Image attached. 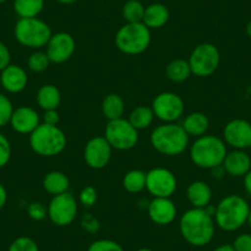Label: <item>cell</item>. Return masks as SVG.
<instances>
[{"instance_id": "7402d4cb", "label": "cell", "mask_w": 251, "mask_h": 251, "mask_svg": "<svg viewBox=\"0 0 251 251\" xmlns=\"http://www.w3.org/2000/svg\"><path fill=\"white\" fill-rule=\"evenodd\" d=\"M181 126H182V128L185 129L188 136L199 138V137L207 134V132H208L209 118L203 112H199V111L191 112L183 118Z\"/></svg>"}, {"instance_id": "52a82bcc", "label": "cell", "mask_w": 251, "mask_h": 251, "mask_svg": "<svg viewBox=\"0 0 251 251\" xmlns=\"http://www.w3.org/2000/svg\"><path fill=\"white\" fill-rule=\"evenodd\" d=\"M52 35L50 26L38 18L19 19L14 26L15 40L21 46L31 50L46 47Z\"/></svg>"}, {"instance_id": "bcb514c9", "label": "cell", "mask_w": 251, "mask_h": 251, "mask_svg": "<svg viewBox=\"0 0 251 251\" xmlns=\"http://www.w3.org/2000/svg\"><path fill=\"white\" fill-rule=\"evenodd\" d=\"M246 35H248V37L251 40V20L249 21L248 25H246Z\"/></svg>"}, {"instance_id": "8992f818", "label": "cell", "mask_w": 251, "mask_h": 251, "mask_svg": "<svg viewBox=\"0 0 251 251\" xmlns=\"http://www.w3.org/2000/svg\"><path fill=\"white\" fill-rule=\"evenodd\" d=\"M151 42V28L147 27L143 23H126L115 36L116 47L127 55L142 54L148 50Z\"/></svg>"}, {"instance_id": "277c9868", "label": "cell", "mask_w": 251, "mask_h": 251, "mask_svg": "<svg viewBox=\"0 0 251 251\" xmlns=\"http://www.w3.org/2000/svg\"><path fill=\"white\" fill-rule=\"evenodd\" d=\"M250 209L248 201L244 197L239 195H228L216 206L213 217L216 226L228 233L239 230L248 222Z\"/></svg>"}, {"instance_id": "ffe728a7", "label": "cell", "mask_w": 251, "mask_h": 251, "mask_svg": "<svg viewBox=\"0 0 251 251\" xmlns=\"http://www.w3.org/2000/svg\"><path fill=\"white\" fill-rule=\"evenodd\" d=\"M212 192L211 186L202 180H197L188 185L186 190V199L192 208H206L211 204Z\"/></svg>"}, {"instance_id": "7bdbcfd3", "label": "cell", "mask_w": 251, "mask_h": 251, "mask_svg": "<svg viewBox=\"0 0 251 251\" xmlns=\"http://www.w3.org/2000/svg\"><path fill=\"white\" fill-rule=\"evenodd\" d=\"M244 188H245L246 194L251 196V169L245 176H244Z\"/></svg>"}, {"instance_id": "30bf717a", "label": "cell", "mask_w": 251, "mask_h": 251, "mask_svg": "<svg viewBox=\"0 0 251 251\" xmlns=\"http://www.w3.org/2000/svg\"><path fill=\"white\" fill-rule=\"evenodd\" d=\"M79 211V202L71 192L53 196L47 206L48 218L54 226H68L75 221Z\"/></svg>"}, {"instance_id": "484cf974", "label": "cell", "mask_w": 251, "mask_h": 251, "mask_svg": "<svg viewBox=\"0 0 251 251\" xmlns=\"http://www.w3.org/2000/svg\"><path fill=\"white\" fill-rule=\"evenodd\" d=\"M165 74L169 80L173 83H183L192 75L191 68L188 64V60L182 58H176L169 62L165 68Z\"/></svg>"}, {"instance_id": "2e32d148", "label": "cell", "mask_w": 251, "mask_h": 251, "mask_svg": "<svg viewBox=\"0 0 251 251\" xmlns=\"http://www.w3.org/2000/svg\"><path fill=\"white\" fill-rule=\"evenodd\" d=\"M149 219L154 224L160 226H169L173 223L177 216V208L171 199L155 197L151 200L147 207Z\"/></svg>"}, {"instance_id": "ac0fdd59", "label": "cell", "mask_w": 251, "mask_h": 251, "mask_svg": "<svg viewBox=\"0 0 251 251\" xmlns=\"http://www.w3.org/2000/svg\"><path fill=\"white\" fill-rule=\"evenodd\" d=\"M28 75L25 69L18 64H9L0 72V85L9 94H20L27 86Z\"/></svg>"}, {"instance_id": "e0dca14e", "label": "cell", "mask_w": 251, "mask_h": 251, "mask_svg": "<svg viewBox=\"0 0 251 251\" xmlns=\"http://www.w3.org/2000/svg\"><path fill=\"white\" fill-rule=\"evenodd\" d=\"M41 117L37 111L28 106H20L15 108L10 120L11 128L19 134L30 136L41 125Z\"/></svg>"}, {"instance_id": "f907efd6", "label": "cell", "mask_w": 251, "mask_h": 251, "mask_svg": "<svg viewBox=\"0 0 251 251\" xmlns=\"http://www.w3.org/2000/svg\"><path fill=\"white\" fill-rule=\"evenodd\" d=\"M0 90H1V85H0Z\"/></svg>"}, {"instance_id": "60d3db41", "label": "cell", "mask_w": 251, "mask_h": 251, "mask_svg": "<svg viewBox=\"0 0 251 251\" xmlns=\"http://www.w3.org/2000/svg\"><path fill=\"white\" fill-rule=\"evenodd\" d=\"M59 112L58 110H47L43 112L42 123L50 126H58L59 123Z\"/></svg>"}, {"instance_id": "4dcf8cb0", "label": "cell", "mask_w": 251, "mask_h": 251, "mask_svg": "<svg viewBox=\"0 0 251 251\" xmlns=\"http://www.w3.org/2000/svg\"><path fill=\"white\" fill-rule=\"evenodd\" d=\"M50 60L46 50H35L27 58V67L33 73H43L48 69Z\"/></svg>"}, {"instance_id": "f1b7e54d", "label": "cell", "mask_w": 251, "mask_h": 251, "mask_svg": "<svg viewBox=\"0 0 251 251\" xmlns=\"http://www.w3.org/2000/svg\"><path fill=\"white\" fill-rule=\"evenodd\" d=\"M13 8L20 19L38 18L45 8V0H14Z\"/></svg>"}, {"instance_id": "4fadbf2b", "label": "cell", "mask_w": 251, "mask_h": 251, "mask_svg": "<svg viewBox=\"0 0 251 251\" xmlns=\"http://www.w3.org/2000/svg\"><path fill=\"white\" fill-rule=\"evenodd\" d=\"M112 147L103 136H96L89 139L84 147V161L94 170L106 168L112 158Z\"/></svg>"}, {"instance_id": "d4e9b609", "label": "cell", "mask_w": 251, "mask_h": 251, "mask_svg": "<svg viewBox=\"0 0 251 251\" xmlns=\"http://www.w3.org/2000/svg\"><path fill=\"white\" fill-rule=\"evenodd\" d=\"M125 100H123L122 96H120L118 94H107V95L102 99V102H101V111H102L103 117L107 118V121L122 118L123 115H125Z\"/></svg>"}, {"instance_id": "8d00e7d4", "label": "cell", "mask_w": 251, "mask_h": 251, "mask_svg": "<svg viewBox=\"0 0 251 251\" xmlns=\"http://www.w3.org/2000/svg\"><path fill=\"white\" fill-rule=\"evenodd\" d=\"M11 155H13V149H11L10 141L8 137L0 133V169L8 165Z\"/></svg>"}, {"instance_id": "3957f363", "label": "cell", "mask_w": 251, "mask_h": 251, "mask_svg": "<svg viewBox=\"0 0 251 251\" xmlns=\"http://www.w3.org/2000/svg\"><path fill=\"white\" fill-rule=\"evenodd\" d=\"M151 146L159 154L176 156L190 147V136L177 122L161 123L151 133Z\"/></svg>"}, {"instance_id": "7dc6e473", "label": "cell", "mask_w": 251, "mask_h": 251, "mask_svg": "<svg viewBox=\"0 0 251 251\" xmlns=\"http://www.w3.org/2000/svg\"><path fill=\"white\" fill-rule=\"evenodd\" d=\"M246 224H249V226H250V228H251V209H250V213H249L248 222H246Z\"/></svg>"}, {"instance_id": "6da1fadb", "label": "cell", "mask_w": 251, "mask_h": 251, "mask_svg": "<svg viewBox=\"0 0 251 251\" xmlns=\"http://www.w3.org/2000/svg\"><path fill=\"white\" fill-rule=\"evenodd\" d=\"M216 222L206 208H190L180 217L178 230L187 244L195 248H203L216 235Z\"/></svg>"}, {"instance_id": "9a60e30c", "label": "cell", "mask_w": 251, "mask_h": 251, "mask_svg": "<svg viewBox=\"0 0 251 251\" xmlns=\"http://www.w3.org/2000/svg\"><path fill=\"white\" fill-rule=\"evenodd\" d=\"M223 141L233 149L251 148V123L244 118L229 121L223 128Z\"/></svg>"}, {"instance_id": "836d02e7", "label": "cell", "mask_w": 251, "mask_h": 251, "mask_svg": "<svg viewBox=\"0 0 251 251\" xmlns=\"http://www.w3.org/2000/svg\"><path fill=\"white\" fill-rule=\"evenodd\" d=\"M86 251H125V249L112 239H98L89 245Z\"/></svg>"}, {"instance_id": "9c48e42d", "label": "cell", "mask_w": 251, "mask_h": 251, "mask_svg": "<svg viewBox=\"0 0 251 251\" xmlns=\"http://www.w3.org/2000/svg\"><path fill=\"white\" fill-rule=\"evenodd\" d=\"M139 131H137L133 126L126 118L107 121L105 127L103 137L110 143L112 149L120 151H127L133 149L138 144Z\"/></svg>"}, {"instance_id": "74e56055", "label": "cell", "mask_w": 251, "mask_h": 251, "mask_svg": "<svg viewBox=\"0 0 251 251\" xmlns=\"http://www.w3.org/2000/svg\"><path fill=\"white\" fill-rule=\"evenodd\" d=\"M80 226L83 228V230L86 231V233L95 234L100 230L101 224L100 221H99L94 214L85 213L83 214V217H81L80 219Z\"/></svg>"}, {"instance_id": "5b68a950", "label": "cell", "mask_w": 251, "mask_h": 251, "mask_svg": "<svg viewBox=\"0 0 251 251\" xmlns=\"http://www.w3.org/2000/svg\"><path fill=\"white\" fill-rule=\"evenodd\" d=\"M30 147L33 153L43 158H54L67 148V136L58 126L41 123L30 134Z\"/></svg>"}, {"instance_id": "ba28073f", "label": "cell", "mask_w": 251, "mask_h": 251, "mask_svg": "<svg viewBox=\"0 0 251 251\" xmlns=\"http://www.w3.org/2000/svg\"><path fill=\"white\" fill-rule=\"evenodd\" d=\"M188 64L192 75L197 78H208L213 75L221 64V52L213 43L203 42L197 45L192 50Z\"/></svg>"}, {"instance_id": "cb8c5ba5", "label": "cell", "mask_w": 251, "mask_h": 251, "mask_svg": "<svg viewBox=\"0 0 251 251\" xmlns=\"http://www.w3.org/2000/svg\"><path fill=\"white\" fill-rule=\"evenodd\" d=\"M36 101L43 111L57 110L62 101V94L59 89L53 84H45L38 89L36 94Z\"/></svg>"}, {"instance_id": "d590c367", "label": "cell", "mask_w": 251, "mask_h": 251, "mask_svg": "<svg viewBox=\"0 0 251 251\" xmlns=\"http://www.w3.org/2000/svg\"><path fill=\"white\" fill-rule=\"evenodd\" d=\"M27 214L32 221L42 222L48 217L47 207H46L42 202H31L27 207Z\"/></svg>"}, {"instance_id": "f546056e", "label": "cell", "mask_w": 251, "mask_h": 251, "mask_svg": "<svg viewBox=\"0 0 251 251\" xmlns=\"http://www.w3.org/2000/svg\"><path fill=\"white\" fill-rule=\"evenodd\" d=\"M146 6L139 0H127L122 6V18L126 23H142Z\"/></svg>"}, {"instance_id": "603a6c76", "label": "cell", "mask_w": 251, "mask_h": 251, "mask_svg": "<svg viewBox=\"0 0 251 251\" xmlns=\"http://www.w3.org/2000/svg\"><path fill=\"white\" fill-rule=\"evenodd\" d=\"M42 187L47 194L57 196V195L64 194L69 191L71 187V180L68 176L62 171L53 170L46 174L42 178Z\"/></svg>"}, {"instance_id": "d6986e66", "label": "cell", "mask_w": 251, "mask_h": 251, "mask_svg": "<svg viewBox=\"0 0 251 251\" xmlns=\"http://www.w3.org/2000/svg\"><path fill=\"white\" fill-rule=\"evenodd\" d=\"M222 166L228 175L233 177H244L251 169V158L245 151L233 149L226 153Z\"/></svg>"}, {"instance_id": "1f68e13d", "label": "cell", "mask_w": 251, "mask_h": 251, "mask_svg": "<svg viewBox=\"0 0 251 251\" xmlns=\"http://www.w3.org/2000/svg\"><path fill=\"white\" fill-rule=\"evenodd\" d=\"M14 105L10 99L0 93V128L10 125L11 116L14 112Z\"/></svg>"}, {"instance_id": "7c38bea8", "label": "cell", "mask_w": 251, "mask_h": 251, "mask_svg": "<svg viewBox=\"0 0 251 251\" xmlns=\"http://www.w3.org/2000/svg\"><path fill=\"white\" fill-rule=\"evenodd\" d=\"M146 190L153 199H171L177 190V178L175 174L166 168H154L147 173Z\"/></svg>"}, {"instance_id": "ee69618b", "label": "cell", "mask_w": 251, "mask_h": 251, "mask_svg": "<svg viewBox=\"0 0 251 251\" xmlns=\"http://www.w3.org/2000/svg\"><path fill=\"white\" fill-rule=\"evenodd\" d=\"M213 251H235V250H234L231 244H222V245L217 246Z\"/></svg>"}, {"instance_id": "f6af8a7d", "label": "cell", "mask_w": 251, "mask_h": 251, "mask_svg": "<svg viewBox=\"0 0 251 251\" xmlns=\"http://www.w3.org/2000/svg\"><path fill=\"white\" fill-rule=\"evenodd\" d=\"M57 3L63 4V5H72V4L76 3L78 0H55Z\"/></svg>"}, {"instance_id": "4316f807", "label": "cell", "mask_w": 251, "mask_h": 251, "mask_svg": "<svg viewBox=\"0 0 251 251\" xmlns=\"http://www.w3.org/2000/svg\"><path fill=\"white\" fill-rule=\"evenodd\" d=\"M155 118L153 110L151 106H137L129 113L128 121L137 131H143L149 128L153 125V121Z\"/></svg>"}, {"instance_id": "b9f144b4", "label": "cell", "mask_w": 251, "mask_h": 251, "mask_svg": "<svg viewBox=\"0 0 251 251\" xmlns=\"http://www.w3.org/2000/svg\"><path fill=\"white\" fill-rule=\"evenodd\" d=\"M6 202H8V191L3 183H0V209L5 206Z\"/></svg>"}, {"instance_id": "e575fe53", "label": "cell", "mask_w": 251, "mask_h": 251, "mask_svg": "<svg viewBox=\"0 0 251 251\" xmlns=\"http://www.w3.org/2000/svg\"><path fill=\"white\" fill-rule=\"evenodd\" d=\"M99 199V195H98V190H96L94 186L88 185L83 188L79 194V199L78 202L81 204L83 207L85 208H91L96 204Z\"/></svg>"}, {"instance_id": "c3c4849f", "label": "cell", "mask_w": 251, "mask_h": 251, "mask_svg": "<svg viewBox=\"0 0 251 251\" xmlns=\"http://www.w3.org/2000/svg\"><path fill=\"white\" fill-rule=\"evenodd\" d=\"M137 251H154V250H151V249H149V248H141V249H138Z\"/></svg>"}, {"instance_id": "d6a6232c", "label": "cell", "mask_w": 251, "mask_h": 251, "mask_svg": "<svg viewBox=\"0 0 251 251\" xmlns=\"http://www.w3.org/2000/svg\"><path fill=\"white\" fill-rule=\"evenodd\" d=\"M8 251H40L38 244L30 236H19L11 241Z\"/></svg>"}, {"instance_id": "681fc988", "label": "cell", "mask_w": 251, "mask_h": 251, "mask_svg": "<svg viewBox=\"0 0 251 251\" xmlns=\"http://www.w3.org/2000/svg\"><path fill=\"white\" fill-rule=\"evenodd\" d=\"M6 1H9V0H0V4H4L6 3Z\"/></svg>"}, {"instance_id": "7a4b0ae2", "label": "cell", "mask_w": 251, "mask_h": 251, "mask_svg": "<svg viewBox=\"0 0 251 251\" xmlns=\"http://www.w3.org/2000/svg\"><path fill=\"white\" fill-rule=\"evenodd\" d=\"M226 153V142L213 134L199 137L188 147V154L194 165L204 170H213L222 166Z\"/></svg>"}, {"instance_id": "f35d334b", "label": "cell", "mask_w": 251, "mask_h": 251, "mask_svg": "<svg viewBox=\"0 0 251 251\" xmlns=\"http://www.w3.org/2000/svg\"><path fill=\"white\" fill-rule=\"evenodd\" d=\"M231 245L235 251H251V234H240L234 239Z\"/></svg>"}, {"instance_id": "5bb4252c", "label": "cell", "mask_w": 251, "mask_h": 251, "mask_svg": "<svg viewBox=\"0 0 251 251\" xmlns=\"http://www.w3.org/2000/svg\"><path fill=\"white\" fill-rule=\"evenodd\" d=\"M76 50V42L68 32L60 31L53 33L46 46V53L53 64H63L73 57Z\"/></svg>"}, {"instance_id": "ab89813d", "label": "cell", "mask_w": 251, "mask_h": 251, "mask_svg": "<svg viewBox=\"0 0 251 251\" xmlns=\"http://www.w3.org/2000/svg\"><path fill=\"white\" fill-rule=\"evenodd\" d=\"M11 64V53L5 43L0 41V72L4 71L6 67Z\"/></svg>"}, {"instance_id": "83f0119b", "label": "cell", "mask_w": 251, "mask_h": 251, "mask_svg": "<svg viewBox=\"0 0 251 251\" xmlns=\"http://www.w3.org/2000/svg\"><path fill=\"white\" fill-rule=\"evenodd\" d=\"M147 173L141 169H133L125 174L122 178V186L129 194H139L146 190Z\"/></svg>"}, {"instance_id": "8fae6325", "label": "cell", "mask_w": 251, "mask_h": 251, "mask_svg": "<svg viewBox=\"0 0 251 251\" xmlns=\"http://www.w3.org/2000/svg\"><path fill=\"white\" fill-rule=\"evenodd\" d=\"M151 110L158 120L163 123L177 122L185 113V102L178 94L163 91L154 98Z\"/></svg>"}, {"instance_id": "44dd1931", "label": "cell", "mask_w": 251, "mask_h": 251, "mask_svg": "<svg viewBox=\"0 0 251 251\" xmlns=\"http://www.w3.org/2000/svg\"><path fill=\"white\" fill-rule=\"evenodd\" d=\"M169 19H170V11L168 6L161 3H153L146 6L142 23L151 30H158L169 23Z\"/></svg>"}]
</instances>
